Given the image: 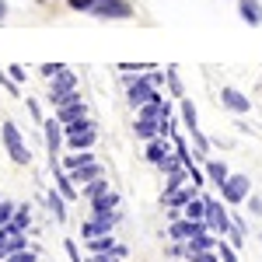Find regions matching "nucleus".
Masks as SVG:
<instances>
[{"label": "nucleus", "mask_w": 262, "mask_h": 262, "mask_svg": "<svg viewBox=\"0 0 262 262\" xmlns=\"http://www.w3.org/2000/svg\"><path fill=\"white\" fill-rule=\"evenodd\" d=\"M0 140H4V150H7V158H11L14 164H28L32 161V150H28L21 129L11 119H4V126H0Z\"/></svg>", "instance_id": "obj_1"}, {"label": "nucleus", "mask_w": 262, "mask_h": 262, "mask_svg": "<svg viewBox=\"0 0 262 262\" xmlns=\"http://www.w3.org/2000/svg\"><path fill=\"white\" fill-rule=\"evenodd\" d=\"M200 192H203L200 185L189 182V185H182V189H175V192H161V203H164V210H185V203H192Z\"/></svg>", "instance_id": "obj_11"}, {"label": "nucleus", "mask_w": 262, "mask_h": 262, "mask_svg": "<svg viewBox=\"0 0 262 262\" xmlns=\"http://www.w3.org/2000/svg\"><path fill=\"white\" fill-rule=\"evenodd\" d=\"M137 116H143V119H158V122H164V119H171V101L164 98L161 91L154 95V101H147L143 108H137Z\"/></svg>", "instance_id": "obj_15"}, {"label": "nucleus", "mask_w": 262, "mask_h": 262, "mask_svg": "<svg viewBox=\"0 0 262 262\" xmlns=\"http://www.w3.org/2000/svg\"><path fill=\"white\" fill-rule=\"evenodd\" d=\"M203 196H206V192H203ZM206 227H210L213 234H221V238L231 234V206H227L224 200L206 196Z\"/></svg>", "instance_id": "obj_6"}, {"label": "nucleus", "mask_w": 262, "mask_h": 262, "mask_svg": "<svg viewBox=\"0 0 262 262\" xmlns=\"http://www.w3.org/2000/svg\"><path fill=\"white\" fill-rule=\"evenodd\" d=\"M42 140H46V150H49V164H56L63 158L60 150L67 147V126L56 116H49V119L42 122Z\"/></svg>", "instance_id": "obj_4"}, {"label": "nucleus", "mask_w": 262, "mask_h": 262, "mask_svg": "<svg viewBox=\"0 0 262 262\" xmlns=\"http://www.w3.org/2000/svg\"><path fill=\"white\" fill-rule=\"evenodd\" d=\"M88 206H91V213H108V210H119V192L112 189V192L98 196L95 203H88Z\"/></svg>", "instance_id": "obj_23"}, {"label": "nucleus", "mask_w": 262, "mask_h": 262, "mask_svg": "<svg viewBox=\"0 0 262 262\" xmlns=\"http://www.w3.org/2000/svg\"><path fill=\"white\" fill-rule=\"evenodd\" d=\"M133 133H137V140H154V137H161V122L158 119H143V116H137V122H133Z\"/></svg>", "instance_id": "obj_21"}, {"label": "nucleus", "mask_w": 262, "mask_h": 262, "mask_svg": "<svg viewBox=\"0 0 262 262\" xmlns=\"http://www.w3.org/2000/svg\"><path fill=\"white\" fill-rule=\"evenodd\" d=\"M203 171H206V185H217V189H221L224 182L234 175V171L227 168V161H224V158H206V161H203Z\"/></svg>", "instance_id": "obj_14"}, {"label": "nucleus", "mask_w": 262, "mask_h": 262, "mask_svg": "<svg viewBox=\"0 0 262 262\" xmlns=\"http://www.w3.org/2000/svg\"><path fill=\"white\" fill-rule=\"evenodd\" d=\"M53 116H56L63 126H70V122H81V119H88V101H84V98H81V91H77V95H70V98H67V105L53 108Z\"/></svg>", "instance_id": "obj_10"}, {"label": "nucleus", "mask_w": 262, "mask_h": 262, "mask_svg": "<svg viewBox=\"0 0 262 262\" xmlns=\"http://www.w3.org/2000/svg\"><path fill=\"white\" fill-rule=\"evenodd\" d=\"M7 74H11V77H14V81H18V84H25V77H28L21 63H11V67H7Z\"/></svg>", "instance_id": "obj_40"}, {"label": "nucleus", "mask_w": 262, "mask_h": 262, "mask_svg": "<svg viewBox=\"0 0 262 262\" xmlns=\"http://www.w3.org/2000/svg\"><path fill=\"white\" fill-rule=\"evenodd\" d=\"M171 150H175V140H171V137H154V140L143 143V158L150 164H161Z\"/></svg>", "instance_id": "obj_13"}, {"label": "nucleus", "mask_w": 262, "mask_h": 262, "mask_svg": "<svg viewBox=\"0 0 262 262\" xmlns=\"http://www.w3.org/2000/svg\"><path fill=\"white\" fill-rule=\"evenodd\" d=\"M14 213H18V203L7 200V196H0V227H7V224L14 221Z\"/></svg>", "instance_id": "obj_28"}, {"label": "nucleus", "mask_w": 262, "mask_h": 262, "mask_svg": "<svg viewBox=\"0 0 262 262\" xmlns=\"http://www.w3.org/2000/svg\"><path fill=\"white\" fill-rule=\"evenodd\" d=\"M88 245V255H105V252H116L119 248V242H116V234H101V238H91Z\"/></svg>", "instance_id": "obj_22"}, {"label": "nucleus", "mask_w": 262, "mask_h": 262, "mask_svg": "<svg viewBox=\"0 0 262 262\" xmlns=\"http://www.w3.org/2000/svg\"><path fill=\"white\" fill-rule=\"evenodd\" d=\"M63 252H67V259H70V262H84L81 252H77V242H74V238H63Z\"/></svg>", "instance_id": "obj_35"}, {"label": "nucleus", "mask_w": 262, "mask_h": 262, "mask_svg": "<svg viewBox=\"0 0 262 262\" xmlns=\"http://www.w3.org/2000/svg\"><path fill=\"white\" fill-rule=\"evenodd\" d=\"M84 262H126L119 252H105V255H84Z\"/></svg>", "instance_id": "obj_37"}, {"label": "nucleus", "mask_w": 262, "mask_h": 262, "mask_svg": "<svg viewBox=\"0 0 262 262\" xmlns=\"http://www.w3.org/2000/svg\"><path fill=\"white\" fill-rule=\"evenodd\" d=\"M95 140H98V122L91 119V116L67 126V150H91Z\"/></svg>", "instance_id": "obj_2"}, {"label": "nucleus", "mask_w": 262, "mask_h": 262, "mask_svg": "<svg viewBox=\"0 0 262 262\" xmlns=\"http://www.w3.org/2000/svg\"><path fill=\"white\" fill-rule=\"evenodd\" d=\"M77 91H81V81H77V74L67 67L60 77H53V81H49V105H53V108H60V105H67V98H70V95H77Z\"/></svg>", "instance_id": "obj_5"}, {"label": "nucleus", "mask_w": 262, "mask_h": 262, "mask_svg": "<svg viewBox=\"0 0 262 262\" xmlns=\"http://www.w3.org/2000/svg\"><path fill=\"white\" fill-rule=\"evenodd\" d=\"M248 196H252V179H248V175H242V171H234V175L221 185V200L227 203L231 210H234V206H242Z\"/></svg>", "instance_id": "obj_7"}, {"label": "nucleus", "mask_w": 262, "mask_h": 262, "mask_svg": "<svg viewBox=\"0 0 262 262\" xmlns=\"http://www.w3.org/2000/svg\"><path fill=\"white\" fill-rule=\"evenodd\" d=\"M221 108H227L231 116H248V112H252V101H248L245 91L231 88V84H224V88H221Z\"/></svg>", "instance_id": "obj_9"}, {"label": "nucleus", "mask_w": 262, "mask_h": 262, "mask_svg": "<svg viewBox=\"0 0 262 262\" xmlns=\"http://www.w3.org/2000/svg\"><path fill=\"white\" fill-rule=\"evenodd\" d=\"M189 137H192V147H196V161H206L210 158V137L203 133V129H189Z\"/></svg>", "instance_id": "obj_24"}, {"label": "nucleus", "mask_w": 262, "mask_h": 262, "mask_svg": "<svg viewBox=\"0 0 262 262\" xmlns=\"http://www.w3.org/2000/svg\"><path fill=\"white\" fill-rule=\"evenodd\" d=\"M179 119L185 126V133L189 129H200V112H196V101L192 98H179Z\"/></svg>", "instance_id": "obj_18"}, {"label": "nucleus", "mask_w": 262, "mask_h": 262, "mask_svg": "<svg viewBox=\"0 0 262 262\" xmlns=\"http://www.w3.org/2000/svg\"><path fill=\"white\" fill-rule=\"evenodd\" d=\"M25 105H28V112H32V119H35V122L42 126L46 119H42V108H39V101H35V98H25Z\"/></svg>", "instance_id": "obj_39"}, {"label": "nucleus", "mask_w": 262, "mask_h": 262, "mask_svg": "<svg viewBox=\"0 0 262 262\" xmlns=\"http://www.w3.org/2000/svg\"><path fill=\"white\" fill-rule=\"evenodd\" d=\"M49 171H53V182H56V189L63 192V200H67V203L81 200V189L74 185V179H70V171H67V168H63L60 161H56V164H49Z\"/></svg>", "instance_id": "obj_12"}, {"label": "nucleus", "mask_w": 262, "mask_h": 262, "mask_svg": "<svg viewBox=\"0 0 262 262\" xmlns=\"http://www.w3.org/2000/svg\"><path fill=\"white\" fill-rule=\"evenodd\" d=\"M122 84H126V101H129L133 108H143L147 101H154V95H158V88L150 84L147 74H126Z\"/></svg>", "instance_id": "obj_3"}, {"label": "nucleus", "mask_w": 262, "mask_h": 262, "mask_svg": "<svg viewBox=\"0 0 262 262\" xmlns=\"http://www.w3.org/2000/svg\"><path fill=\"white\" fill-rule=\"evenodd\" d=\"M70 179H74V185H77V189H84V185H91V182L105 179V168H101V161L84 164V168H77V171H70Z\"/></svg>", "instance_id": "obj_17"}, {"label": "nucleus", "mask_w": 262, "mask_h": 262, "mask_svg": "<svg viewBox=\"0 0 262 262\" xmlns=\"http://www.w3.org/2000/svg\"><path fill=\"white\" fill-rule=\"evenodd\" d=\"M245 206H248V217H262V196L259 192H252V196L245 200Z\"/></svg>", "instance_id": "obj_33"}, {"label": "nucleus", "mask_w": 262, "mask_h": 262, "mask_svg": "<svg viewBox=\"0 0 262 262\" xmlns=\"http://www.w3.org/2000/svg\"><path fill=\"white\" fill-rule=\"evenodd\" d=\"M259 242H262V234H259Z\"/></svg>", "instance_id": "obj_42"}, {"label": "nucleus", "mask_w": 262, "mask_h": 262, "mask_svg": "<svg viewBox=\"0 0 262 262\" xmlns=\"http://www.w3.org/2000/svg\"><path fill=\"white\" fill-rule=\"evenodd\" d=\"M7 14H11V7H7V0H0V25L7 21Z\"/></svg>", "instance_id": "obj_41"}, {"label": "nucleus", "mask_w": 262, "mask_h": 262, "mask_svg": "<svg viewBox=\"0 0 262 262\" xmlns=\"http://www.w3.org/2000/svg\"><path fill=\"white\" fill-rule=\"evenodd\" d=\"M63 70H67L63 63H42V67H39V74L46 77V81H53V77H60Z\"/></svg>", "instance_id": "obj_32"}, {"label": "nucleus", "mask_w": 262, "mask_h": 262, "mask_svg": "<svg viewBox=\"0 0 262 262\" xmlns=\"http://www.w3.org/2000/svg\"><path fill=\"white\" fill-rule=\"evenodd\" d=\"M11 227H14V231H28V227H32V206H28V203H18V213H14Z\"/></svg>", "instance_id": "obj_27"}, {"label": "nucleus", "mask_w": 262, "mask_h": 262, "mask_svg": "<svg viewBox=\"0 0 262 262\" xmlns=\"http://www.w3.org/2000/svg\"><path fill=\"white\" fill-rule=\"evenodd\" d=\"M46 206H49V213H53V221L56 224H67V200H63V192L53 185L49 189V196H46Z\"/></svg>", "instance_id": "obj_20"}, {"label": "nucleus", "mask_w": 262, "mask_h": 262, "mask_svg": "<svg viewBox=\"0 0 262 262\" xmlns=\"http://www.w3.org/2000/svg\"><path fill=\"white\" fill-rule=\"evenodd\" d=\"M217 252H221V262H238V248H234V245L227 242V238H221Z\"/></svg>", "instance_id": "obj_30"}, {"label": "nucleus", "mask_w": 262, "mask_h": 262, "mask_svg": "<svg viewBox=\"0 0 262 262\" xmlns=\"http://www.w3.org/2000/svg\"><path fill=\"white\" fill-rule=\"evenodd\" d=\"M0 88H4V91H7V95H14V98H18V95H21V84L14 81V77H11V74H7V70H4V74H0Z\"/></svg>", "instance_id": "obj_31"}, {"label": "nucleus", "mask_w": 262, "mask_h": 262, "mask_svg": "<svg viewBox=\"0 0 262 262\" xmlns=\"http://www.w3.org/2000/svg\"><path fill=\"white\" fill-rule=\"evenodd\" d=\"M105 192H112L108 179H98V182H91V185H84V189H81V196H84L88 203H95L98 196H105Z\"/></svg>", "instance_id": "obj_25"}, {"label": "nucleus", "mask_w": 262, "mask_h": 262, "mask_svg": "<svg viewBox=\"0 0 262 262\" xmlns=\"http://www.w3.org/2000/svg\"><path fill=\"white\" fill-rule=\"evenodd\" d=\"M98 158H95V150H70V154H63L60 164L67 168V171H77V168H84V164H95Z\"/></svg>", "instance_id": "obj_19"}, {"label": "nucleus", "mask_w": 262, "mask_h": 262, "mask_svg": "<svg viewBox=\"0 0 262 262\" xmlns=\"http://www.w3.org/2000/svg\"><path fill=\"white\" fill-rule=\"evenodd\" d=\"M105 231L98 227V221L95 217H88V221H81V242H91V238H101Z\"/></svg>", "instance_id": "obj_29"}, {"label": "nucleus", "mask_w": 262, "mask_h": 262, "mask_svg": "<svg viewBox=\"0 0 262 262\" xmlns=\"http://www.w3.org/2000/svg\"><path fill=\"white\" fill-rule=\"evenodd\" d=\"M11 259L14 262H39V252H35V248H25V252H14Z\"/></svg>", "instance_id": "obj_38"}, {"label": "nucleus", "mask_w": 262, "mask_h": 262, "mask_svg": "<svg viewBox=\"0 0 262 262\" xmlns=\"http://www.w3.org/2000/svg\"><path fill=\"white\" fill-rule=\"evenodd\" d=\"M91 18H98V21H126V18H133V4H129V0H95Z\"/></svg>", "instance_id": "obj_8"}, {"label": "nucleus", "mask_w": 262, "mask_h": 262, "mask_svg": "<svg viewBox=\"0 0 262 262\" xmlns=\"http://www.w3.org/2000/svg\"><path fill=\"white\" fill-rule=\"evenodd\" d=\"M67 7H70V11H77V14H91L95 0H67Z\"/></svg>", "instance_id": "obj_36"}, {"label": "nucleus", "mask_w": 262, "mask_h": 262, "mask_svg": "<svg viewBox=\"0 0 262 262\" xmlns=\"http://www.w3.org/2000/svg\"><path fill=\"white\" fill-rule=\"evenodd\" d=\"M185 262H221V252L213 248V252H192Z\"/></svg>", "instance_id": "obj_34"}, {"label": "nucleus", "mask_w": 262, "mask_h": 262, "mask_svg": "<svg viewBox=\"0 0 262 262\" xmlns=\"http://www.w3.org/2000/svg\"><path fill=\"white\" fill-rule=\"evenodd\" d=\"M238 4V18L248 28H262V0H234Z\"/></svg>", "instance_id": "obj_16"}, {"label": "nucleus", "mask_w": 262, "mask_h": 262, "mask_svg": "<svg viewBox=\"0 0 262 262\" xmlns=\"http://www.w3.org/2000/svg\"><path fill=\"white\" fill-rule=\"evenodd\" d=\"M164 74H168V95H171L175 101H179V98H185V84H182L179 70H175V67H168Z\"/></svg>", "instance_id": "obj_26"}]
</instances>
